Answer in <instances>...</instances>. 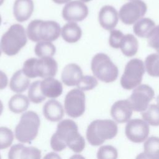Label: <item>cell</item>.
Wrapping results in <instances>:
<instances>
[{
  "label": "cell",
  "mask_w": 159,
  "mask_h": 159,
  "mask_svg": "<svg viewBox=\"0 0 159 159\" xmlns=\"http://www.w3.org/2000/svg\"><path fill=\"white\" fill-rule=\"evenodd\" d=\"M55 134L74 152L81 153L85 147V140L78 132V127L75 121L64 119L57 125Z\"/></svg>",
  "instance_id": "2"
},
{
  "label": "cell",
  "mask_w": 159,
  "mask_h": 159,
  "mask_svg": "<svg viewBox=\"0 0 159 159\" xmlns=\"http://www.w3.org/2000/svg\"><path fill=\"white\" fill-rule=\"evenodd\" d=\"M42 20L35 19L32 20L28 25L26 29V34L27 37L32 41L38 42L40 41L39 36V27Z\"/></svg>",
  "instance_id": "32"
},
{
  "label": "cell",
  "mask_w": 159,
  "mask_h": 159,
  "mask_svg": "<svg viewBox=\"0 0 159 159\" xmlns=\"http://www.w3.org/2000/svg\"><path fill=\"white\" fill-rule=\"evenodd\" d=\"M58 70L57 62L52 57L37 58L35 63V72L37 77L45 78L54 77Z\"/></svg>",
  "instance_id": "12"
},
{
  "label": "cell",
  "mask_w": 159,
  "mask_h": 159,
  "mask_svg": "<svg viewBox=\"0 0 159 159\" xmlns=\"http://www.w3.org/2000/svg\"><path fill=\"white\" fill-rule=\"evenodd\" d=\"M34 51L35 55L40 58L52 57L55 53L56 48L52 42L40 40L36 43Z\"/></svg>",
  "instance_id": "27"
},
{
  "label": "cell",
  "mask_w": 159,
  "mask_h": 159,
  "mask_svg": "<svg viewBox=\"0 0 159 159\" xmlns=\"http://www.w3.org/2000/svg\"><path fill=\"white\" fill-rule=\"evenodd\" d=\"M146 38L150 47L155 50L159 49V25L155 26Z\"/></svg>",
  "instance_id": "36"
},
{
  "label": "cell",
  "mask_w": 159,
  "mask_h": 159,
  "mask_svg": "<svg viewBox=\"0 0 159 159\" xmlns=\"http://www.w3.org/2000/svg\"><path fill=\"white\" fill-rule=\"evenodd\" d=\"M27 42V36L24 27L19 24L12 25L2 35L1 47L2 51L9 56L16 55Z\"/></svg>",
  "instance_id": "3"
},
{
  "label": "cell",
  "mask_w": 159,
  "mask_h": 159,
  "mask_svg": "<svg viewBox=\"0 0 159 159\" xmlns=\"http://www.w3.org/2000/svg\"><path fill=\"white\" fill-rule=\"evenodd\" d=\"M155 26L154 21L148 17H142L134 24V34L141 38H146L150 32Z\"/></svg>",
  "instance_id": "23"
},
{
  "label": "cell",
  "mask_w": 159,
  "mask_h": 159,
  "mask_svg": "<svg viewBox=\"0 0 159 159\" xmlns=\"http://www.w3.org/2000/svg\"><path fill=\"white\" fill-rule=\"evenodd\" d=\"M154 94L155 92L150 86L139 84L134 89L128 100L134 111L142 112L147 109Z\"/></svg>",
  "instance_id": "9"
},
{
  "label": "cell",
  "mask_w": 159,
  "mask_h": 159,
  "mask_svg": "<svg viewBox=\"0 0 159 159\" xmlns=\"http://www.w3.org/2000/svg\"><path fill=\"white\" fill-rule=\"evenodd\" d=\"M147 6L142 0H132L121 6L119 12L120 20L126 25L134 24L146 14Z\"/></svg>",
  "instance_id": "7"
},
{
  "label": "cell",
  "mask_w": 159,
  "mask_h": 159,
  "mask_svg": "<svg viewBox=\"0 0 159 159\" xmlns=\"http://www.w3.org/2000/svg\"><path fill=\"white\" fill-rule=\"evenodd\" d=\"M117 131V125L114 121L110 119H97L88 125L86 139L91 145L98 146L106 140L116 137Z\"/></svg>",
  "instance_id": "1"
},
{
  "label": "cell",
  "mask_w": 159,
  "mask_h": 159,
  "mask_svg": "<svg viewBox=\"0 0 159 159\" xmlns=\"http://www.w3.org/2000/svg\"><path fill=\"white\" fill-rule=\"evenodd\" d=\"M64 107L68 116L77 118L83 114L85 111V94L79 88L70 90L65 96Z\"/></svg>",
  "instance_id": "8"
},
{
  "label": "cell",
  "mask_w": 159,
  "mask_h": 159,
  "mask_svg": "<svg viewBox=\"0 0 159 159\" xmlns=\"http://www.w3.org/2000/svg\"><path fill=\"white\" fill-rule=\"evenodd\" d=\"M55 3L58 4H66L70 1L71 0H52Z\"/></svg>",
  "instance_id": "42"
},
{
  "label": "cell",
  "mask_w": 159,
  "mask_h": 159,
  "mask_svg": "<svg viewBox=\"0 0 159 159\" xmlns=\"http://www.w3.org/2000/svg\"><path fill=\"white\" fill-rule=\"evenodd\" d=\"M130 1H132V0H130Z\"/></svg>",
  "instance_id": "51"
},
{
  "label": "cell",
  "mask_w": 159,
  "mask_h": 159,
  "mask_svg": "<svg viewBox=\"0 0 159 159\" xmlns=\"http://www.w3.org/2000/svg\"><path fill=\"white\" fill-rule=\"evenodd\" d=\"M143 119L149 125H159V105L150 104L141 113Z\"/></svg>",
  "instance_id": "26"
},
{
  "label": "cell",
  "mask_w": 159,
  "mask_h": 159,
  "mask_svg": "<svg viewBox=\"0 0 159 159\" xmlns=\"http://www.w3.org/2000/svg\"><path fill=\"white\" fill-rule=\"evenodd\" d=\"M30 84V80L22 70L17 71L11 77L9 83L11 89L17 93H21L26 91Z\"/></svg>",
  "instance_id": "21"
},
{
  "label": "cell",
  "mask_w": 159,
  "mask_h": 159,
  "mask_svg": "<svg viewBox=\"0 0 159 159\" xmlns=\"http://www.w3.org/2000/svg\"><path fill=\"white\" fill-rule=\"evenodd\" d=\"M4 0H0V6L4 3Z\"/></svg>",
  "instance_id": "45"
},
{
  "label": "cell",
  "mask_w": 159,
  "mask_h": 159,
  "mask_svg": "<svg viewBox=\"0 0 159 159\" xmlns=\"http://www.w3.org/2000/svg\"><path fill=\"white\" fill-rule=\"evenodd\" d=\"M29 101L27 96L17 93L11 98L8 104L9 108L14 113H21L26 111L29 107Z\"/></svg>",
  "instance_id": "22"
},
{
  "label": "cell",
  "mask_w": 159,
  "mask_h": 159,
  "mask_svg": "<svg viewBox=\"0 0 159 159\" xmlns=\"http://www.w3.org/2000/svg\"><path fill=\"white\" fill-rule=\"evenodd\" d=\"M83 76L81 67L76 63H70L63 68L61 78L66 86H77Z\"/></svg>",
  "instance_id": "16"
},
{
  "label": "cell",
  "mask_w": 159,
  "mask_h": 159,
  "mask_svg": "<svg viewBox=\"0 0 159 159\" xmlns=\"http://www.w3.org/2000/svg\"><path fill=\"white\" fill-rule=\"evenodd\" d=\"M91 68L96 78L106 83L114 81L119 75L117 67L109 56L103 53H97L93 57Z\"/></svg>",
  "instance_id": "5"
},
{
  "label": "cell",
  "mask_w": 159,
  "mask_h": 159,
  "mask_svg": "<svg viewBox=\"0 0 159 159\" xmlns=\"http://www.w3.org/2000/svg\"><path fill=\"white\" fill-rule=\"evenodd\" d=\"M43 113L47 120L51 122H57L63 117L64 109L59 101L50 99L44 104Z\"/></svg>",
  "instance_id": "19"
},
{
  "label": "cell",
  "mask_w": 159,
  "mask_h": 159,
  "mask_svg": "<svg viewBox=\"0 0 159 159\" xmlns=\"http://www.w3.org/2000/svg\"><path fill=\"white\" fill-rule=\"evenodd\" d=\"M133 111L128 99L119 100L115 102L112 106L111 114L117 122L125 123L130 120Z\"/></svg>",
  "instance_id": "14"
},
{
  "label": "cell",
  "mask_w": 159,
  "mask_h": 159,
  "mask_svg": "<svg viewBox=\"0 0 159 159\" xmlns=\"http://www.w3.org/2000/svg\"><path fill=\"white\" fill-rule=\"evenodd\" d=\"M143 154L147 158L159 159V137H150L143 144Z\"/></svg>",
  "instance_id": "25"
},
{
  "label": "cell",
  "mask_w": 159,
  "mask_h": 159,
  "mask_svg": "<svg viewBox=\"0 0 159 159\" xmlns=\"http://www.w3.org/2000/svg\"><path fill=\"white\" fill-rule=\"evenodd\" d=\"M40 89L46 98L52 99L59 97L63 92L61 83L53 77L45 78L40 81Z\"/></svg>",
  "instance_id": "18"
},
{
  "label": "cell",
  "mask_w": 159,
  "mask_h": 159,
  "mask_svg": "<svg viewBox=\"0 0 159 159\" xmlns=\"http://www.w3.org/2000/svg\"><path fill=\"white\" fill-rule=\"evenodd\" d=\"M122 53L126 57H132L135 55L139 48V42L136 37L130 34L124 35L120 48Z\"/></svg>",
  "instance_id": "24"
},
{
  "label": "cell",
  "mask_w": 159,
  "mask_h": 159,
  "mask_svg": "<svg viewBox=\"0 0 159 159\" xmlns=\"http://www.w3.org/2000/svg\"><path fill=\"white\" fill-rule=\"evenodd\" d=\"M41 152L34 147H24L20 153V159H40Z\"/></svg>",
  "instance_id": "35"
},
{
  "label": "cell",
  "mask_w": 159,
  "mask_h": 159,
  "mask_svg": "<svg viewBox=\"0 0 159 159\" xmlns=\"http://www.w3.org/2000/svg\"><path fill=\"white\" fill-rule=\"evenodd\" d=\"M28 98L32 102L35 104L40 103L45 99L46 97L43 94L40 89V81H34L30 85Z\"/></svg>",
  "instance_id": "29"
},
{
  "label": "cell",
  "mask_w": 159,
  "mask_h": 159,
  "mask_svg": "<svg viewBox=\"0 0 159 159\" xmlns=\"http://www.w3.org/2000/svg\"><path fill=\"white\" fill-rule=\"evenodd\" d=\"M1 22H2V18H1V15H0V25H1Z\"/></svg>",
  "instance_id": "47"
},
{
  "label": "cell",
  "mask_w": 159,
  "mask_h": 159,
  "mask_svg": "<svg viewBox=\"0 0 159 159\" xmlns=\"http://www.w3.org/2000/svg\"><path fill=\"white\" fill-rule=\"evenodd\" d=\"M24 145L22 143H18L11 147L9 153L8 158L9 159H20V153Z\"/></svg>",
  "instance_id": "39"
},
{
  "label": "cell",
  "mask_w": 159,
  "mask_h": 159,
  "mask_svg": "<svg viewBox=\"0 0 159 159\" xmlns=\"http://www.w3.org/2000/svg\"><path fill=\"white\" fill-rule=\"evenodd\" d=\"M8 84L7 76L3 71L0 70V90L6 88Z\"/></svg>",
  "instance_id": "40"
},
{
  "label": "cell",
  "mask_w": 159,
  "mask_h": 159,
  "mask_svg": "<svg viewBox=\"0 0 159 159\" xmlns=\"http://www.w3.org/2000/svg\"><path fill=\"white\" fill-rule=\"evenodd\" d=\"M61 27L53 20H41L39 27V36L40 40L53 42L61 34Z\"/></svg>",
  "instance_id": "15"
},
{
  "label": "cell",
  "mask_w": 159,
  "mask_h": 159,
  "mask_svg": "<svg viewBox=\"0 0 159 159\" xmlns=\"http://www.w3.org/2000/svg\"><path fill=\"white\" fill-rule=\"evenodd\" d=\"M88 7L81 0L70 1L66 3L62 9V17L68 22H80L88 15Z\"/></svg>",
  "instance_id": "11"
},
{
  "label": "cell",
  "mask_w": 159,
  "mask_h": 159,
  "mask_svg": "<svg viewBox=\"0 0 159 159\" xmlns=\"http://www.w3.org/2000/svg\"><path fill=\"white\" fill-rule=\"evenodd\" d=\"M40 124L39 116L34 111L24 113L15 128L16 138L21 143H29L37 136Z\"/></svg>",
  "instance_id": "4"
},
{
  "label": "cell",
  "mask_w": 159,
  "mask_h": 159,
  "mask_svg": "<svg viewBox=\"0 0 159 159\" xmlns=\"http://www.w3.org/2000/svg\"><path fill=\"white\" fill-rule=\"evenodd\" d=\"M34 9L33 0H15L13 6V14L18 22H23L31 17Z\"/></svg>",
  "instance_id": "17"
},
{
  "label": "cell",
  "mask_w": 159,
  "mask_h": 159,
  "mask_svg": "<svg viewBox=\"0 0 159 159\" xmlns=\"http://www.w3.org/2000/svg\"><path fill=\"white\" fill-rule=\"evenodd\" d=\"M117 156L116 148L111 145L101 146L97 152V158L99 159H116Z\"/></svg>",
  "instance_id": "31"
},
{
  "label": "cell",
  "mask_w": 159,
  "mask_h": 159,
  "mask_svg": "<svg viewBox=\"0 0 159 159\" xmlns=\"http://www.w3.org/2000/svg\"><path fill=\"white\" fill-rule=\"evenodd\" d=\"M145 66L150 76L159 77V53L148 55L145 60Z\"/></svg>",
  "instance_id": "28"
},
{
  "label": "cell",
  "mask_w": 159,
  "mask_h": 159,
  "mask_svg": "<svg viewBox=\"0 0 159 159\" xmlns=\"http://www.w3.org/2000/svg\"><path fill=\"white\" fill-rule=\"evenodd\" d=\"M1 51H2V49H1V45H0V55H1Z\"/></svg>",
  "instance_id": "48"
},
{
  "label": "cell",
  "mask_w": 159,
  "mask_h": 159,
  "mask_svg": "<svg viewBox=\"0 0 159 159\" xmlns=\"http://www.w3.org/2000/svg\"><path fill=\"white\" fill-rule=\"evenodd\" d=\"M81 1L86 3V2H89V1H92V0H81Z\"/></svg>",
  "instance_id": "44"
},
{
  "label": "cell",
  "mask_w": 159,
  "mask_h": 159,
  "mask_svg": "<svg viewBox=\"0 0 159 159\" xmlns=\"http://www.w3.org/2000/svg\"><path fill=\"white\" fill-rule=\"evenodd\" d=\"M44 158H60V157L54 152H51L46 155L44 157Z\"/></svg>",
  "instance_id": "41"
},
{
  "label": "cell",
  "mask_w": 159,
  "mask_h": 159,
  "mask_svg": "<svg viewBox=\"0 0 159 159\" xmlns=\"http://www.w3.org/2000/svg\"><path fill=\"white\" fill-rule=\"evenodd\" d=\"M14 140L12 131L6 127H0V150H4L11 145Z\"/></svg>",
  "instance_id": "30"
},
{
  "label": "cell",
  "mask_w": 159,
  "mask_h": 159,
  "mask_svg": "<svg viewBox=\"0 0 159 159\" xmlns=\"http://www.w3.org/2000/svg\"><path fill=\"white\" fill-rule=\"evenodd\" d=\"M98 84L97 79L93 76H83L76 86L82 91H89L94 88Z\"/></svg>",
  "instance_id": "33"
},
{
  "label": "cell",
  "mask_w": 159,
  "mask_h": 159,
  "mask_svg": "<svg viewBox=\"0 0 159 159\" xmlns=\"http://www.w3.org/2000/svg\"><path fill=\"white\" fill-rule=\"evenodd\" d=\"M50 146L56 152H61L63 150L67 145L63 142L57 136L53 134L50 139Z\"/></svg>",
  "instance_id": "38"
},
{
  "label": "cell",
  "mask_w": 159,
  "mask_h": 159,
  "mask_svg": "<svg viewBox=\"0 0 159 159\" xmlns=\"http://www.w3.org/2000/svg\"><path fill=\"white\" fill-rule=\"evenodd\" d=\"M119 12L114 7L111 5L102 6L98 14L100 25L105 30H111L117 25L119 21Z\"/></svg>",
  "instance_id": "13"
},
{
  "label": "cell",
  "mask_w": 159,
  "mask_h": 159,
  "mask_svg": "<svg viewBox=\"0 0 159 159\" xmlns=\"http://www.w3.org/2000/svg\"><path fill=\"white\" fill-rule=\"evenodd\" d=\"M150 133L148 124L144 120L134 119L129 120L125 128V134L129 140L134 143H142Z\"/></svg>",
  "instance_id": "10"
},
{
  "label": "cell",
  "mask_w": 159,
  "mask_h": 159,
  "mask_svg": "<svg viewBox=\"0 0 159 159\" xmlns=\"http://www.w3.org/2000/svg\"><path fill=\"white\" fill-rule=\"evenodd\" d=\"M124 37V35L120 30L115 29L111 30L109 39V43L110 46L116 49L120 48Z\"/></svg>",
  "instance_id": "34"
},
{
  "label": "cell",
  "mask_w": 159,
  "mask_h": 159,
  "mask_svg": "<svg viewBox=\"0 0 159 159\" xmlns=\"http://www.w3.org/2000/svg\"><path fill=\"white\" fill-rule=\"evenodd\" d=\"M63 39L68 43H75L81 37L82 30L75 22H68L61 29Z\"/></svg>",
  "instance_id": "20"
},
{
  "label": "cell",
  "mask_w": 159,
  "mask_h": 159,
  "mask_svg": "<svg viewBox=\"0 0 159 159\" xmlns=\"http://www.w3.org/2000/svg\"><path fill=\"white\" fill-rule=\"evenodd\" d=\"M36 60V58H30L24 63L22 70L29 78H35L37 77L35 72V63Z\"/></svg>",
  "instance_id": "37"
},
{
  "label": "cell",
  "mask_w": 159,
  "mask_h": 159,
  "mask_svg": "<svg viewBox=\"0 0 159 159\" xmlns=\"http://www.w3.org/2000/svg\"><path fill=\"white\" fill-rule=\"evenodd\" d=\"M145 71V66L142 60L138 58L130 60L126 64L120 78L122 87L130 90L140 84Z\"/></svg>",
  "instance_id": "6"
},
{
  "label": "cell",
  "mask_w": 159,
  "mask_h": 159,
  "mask_svg": "<svg viewBox=\"0 0 159 159\" xmlns=\"http://www.w3.org/2000/svg\"><path fill=\"white\" fill-rule=\"evenodd\" d=\"M3 104L2 102H1V101L0 100V116L1 115L2 112V111H3Z\"/></svg>",
  "instance_id": "43"
},
{
  "label": "cell",
  "mask_w": 159,
  "mask_h": 159,
  "mask_svg": "<svg viewBox=\"0 0 159 159\" xmlns=\"http://www.w3.org/2000/svg\"><path fill=\"white\" fill-rule=\"evenodd\" d=\"M156 51L157 52V53H159V49H157V50H156Z\"/></svg>",
  "instance_id": "49"
},
{
  "label": "cell",
  "mask_w": 159,
  "mask_h": 159,
  "mask_svg": "<svg viewBox=\"0 0 159 159\" xmlns=\"http://www.w3.org/2000/svg\"><path fill=\"white\" fill-rule=\"evenodd\" d=\"M157 104H158V105H159V95H158V97H157Z\"/></svg>",
  "instance_id": "46"
},
{
  "label": "cell",
  "mask_w": 159,
  "mask_h": 159,
  "mask_svg": "<svg viewBox=\"0 0 159 159\" xmlns=\"http://www.w3.org/2000/svg\"><path fill=\"white\" fill-rule=\"evenodd\" d=\"M0 158H1V156H0Z\"/></svg>",
  "instance_id": "50"
}]
</instances>
